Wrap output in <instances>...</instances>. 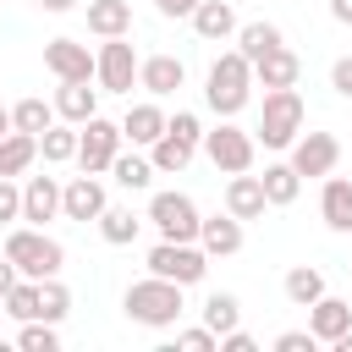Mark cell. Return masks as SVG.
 Here are the masks:
<instances>
[{"instance_id": "1", "label": "cell", "mask_w": 352, "mask_h": 352, "mask_svg": "<svg viewBox=\"0 0 352 352\" xmlns=\"http://www.w3.org/2000/svg\"><path fill=\"white\" fill-rule=\"evenodd\" d=\"M253 99V60L242 50H220L204 72V104L214 116H242Z\"/></svg>"}, {"instance_id": "2", "label": "cell", "mask_w": 352, "mask_h": 352, "mask_svg": "<svg viewBox=\"0 0 352 352\" xmlns=\"http://www.w3.org/2000/svg\"><path fill=\"white\" fill-rule=\"evenodd\" d=\"M182 292H187V286H176V280H165V275H143V280L126 286L121 308H126V319L143 324V330H170V324L182 319V308H187Z\"/></svg>"}, {"instance_id": "3", "label": "cell", "mask_w": 352, "mask_h": 352, "mask_svg": "<svg viewBox=\"0 0 352 352\" xmlns=\"http://www.w3.org/2000/svg\"><path fill=\"white\" fill-rule=\"evenodd\" d=\"M11 264H16V275H28V280H44V275H60L66 270V248L44 231V226H6V248H0Z\"/></svg>"}, {"instance_id": "4", "label": "cell", "mask_w": 352, "mask_h": 352, "mask_svg": "<svg viewBox=\"0 0 352 352\" xmlns=\"http://www.w3.org/2000/svg\"><path fill=\"white\" fill-rule=\"evenodd\" d=\"M308 126V104L297 88H264V104H258V126L253 138L264 148H292V138Z\"/></svg>"}, {"instance_id": "5", "label": "cell", "mask_w": 352, "mask_h": 352, "mask_svg": "<svg viewBox=\"0 0 352 352\" xmlns=\"http://www.w3.org/2000/svg\"><path fill=\"white\" fill-rule=\"evenodd\" d=\"M198 148H204V154H209V165H214V170H226V176L253 170V160H258V138H253L248 126H236V116H220V126H209Z\"/></svg>"}, {"instance_id": "6", "label": "cell", "mask_w": 352, "mask_h": 352, "mask_svg": "<svg viewBox=\"0 0 352 352\" xmlns=\"http://www.w3.org/2000/svg\"><path fill=\"white\" fill-rule=\"evenodd\" d=\"M138 50H132V33H121V38H99V50H94V82H99V94H132L138 88Z\"/></svg>"}, {"instance_id": "7", "label": "cell", "mask_w": 352, "mask_h": 352, "mask_svg": "<svg viewBox=\"0 0 352 352\" xmlns=\"http://www.w3.org/2000/svg\"><path fill=\"white\" fill-rule=\"evenodd\" d=\"M198 220H204L198 204L187 192H176V187L170 192H154L148 198V214H143V226H154L165 242H198Z\"/></svg>"}, {"instance_id": "8", "label": "cell", "mask_w": 352, "mask_h": 352, "mask_svg": "<svg viewBox=\"0 0 352 352\" xmlns=\"http://www.w3.org/2000/svg\"><path fill=\"white\" fill-rule=\"evenodd\" d=\"M148 275H165V280H176V286H198L204 275H209V253L198 248V242H154L148 248Z\"/></svg>"}, {"instance_id": "9", "label": "cell", "mask_w": 352, "mask_h": 352, "mask_svg": "<svg viewBox=\"0 0 352 352\" xmlns=\"http://www.w3.org/2000/svg\"><path fill=\"white\" fill-rule=\"evenodd\" d=\"M121 121H104V116H88L82 126H77V165L88 170V176H104L110 170V160L121 154Z\"/></svg>"}, {"instance_id": "10", "label": "cell", "mask_w": 352, "mask_h": 352, "mask_svg": "<svg viewBox=\"0 0 352 352\" xmlns=\"http://www.w3.org/2000/svg\"><path fill=\"white\" fill-rule=\"evenodd\" d=\"M286 160H292L297 176H308V182L319 176V182H324V176L341 165V138H336V132H297L292 148H286Z\"/></svg>"}, {"instance_id": "11", "label": "cell", "mask_w": 352, "mask_h": 352, "mask_svg": "<svg viewBox=\"0 0 352 352\" xmlns=\"http://www.w3.org/2000/svg\"><path fill=\"white\" fill-rule=\"evenodd\" d=\"M44 66L55 72V82H94V50L82 38H50Z\"/></svg>"}, {"instance_id": "12", "label": "cell", "mask_w": 352, "mask_h": 352, "mask_svg": "<svg viewBox=\"0 0 352 352\" xmlns=\"http://www.w3.org/2000/svg\"><path fill=\"white\" fill-rule=\"evenodd\" d=\"M110 204V192H104V182L99 176H72V182H60V220H99V209Z\"/></svg>"}, {"instance_id": "13", "label": "cell", "mask_w": 352, "mask_h": 352, "mask_svg": "<svg viewBox=\"0 0 352 352\" xmlns=\"http://www.w3.org/2000/svg\"><path fill=\"white\" fill-rule=\"evenodd\" d=\"M182 82H187L182 55H143V60H138V88H143L148 99H170Z\"/></svg>"}, {"instance_id": "14", "label": "cell", "mask_w": 352, "mask_h": 352, "mask_svg": "<svg viewBox=\"0 0 352 352\" xmlns=\"http://www.w3.org/2000/svg\"><path fill=\"white\" fill-rule=\"evenodd\" d=\"M22 220L28 226L60 220V182L55 176H22Z\"/></svg>"}, {"instance_id": "15", "label": "cell", "mask_w": 352, "mask_h": 352, "mask_svg": "<svg viewBox=\"0 0 352 352\" xmlns=\"http://www.w3.org/2000/svg\"><path fill=\"white\" fill-rule=\"evenodd\" d=\"M319 220L336 231V236H352V182L346 176H324V187H319Z\"/></svg>"}, {"instance_id": "16", "label": "cell", "mask_w": 352, "mask_h": 352, "mask_svg": "<svg viewBox=\"0 0 352 352\" xmlns=\"http://www.w3.org/2000/svg\"><path fill=\"white\" fill-rule=\"evenodd\" d=\"M264 209H270V198H264L258 176H253V170H236V176L226 182V214H236V220L248 226V220H264Z\"/></svg>"}, {"instance_id": "17", "label": "cell", "mask_w": 352, "mask_h": 352, "mask_svg": "<svg viewBox=\"0 0 352 352\" xmlns=\"http://www.w3.org/2000/svg\"><path fill=\"white\" fill-rule=\"evenodd\" d=\"M198 248H204L209 258L242 253V220H236V214H204V220H198Z\"/></svg>"}, {"instance_id": "18", "label": "cell", "mask_w": 352, "mask_h": 352, "mask_svg": "<svg viewBox=\"0 0 352 352\" xmlns=\"http://www.w3.org/2000/svg\"><path fill=\"white\" fill-rule=\"evenodd\" d=\"M308 330H314V341H336V336H346L352 330V302L346 297H319V302H308Z\"/></svg>"}, {"instance_id": "19", "label": "cell", "mask_w": 352, "mask_h": 352, "mask_svg": "<svg viewBox=\"0 0 352 352\" xmlns=\"http://www.w3.org/2000/svg\"><path fill=\"white\" fill-rule=\"evenodd\" d=\"M187 22H192V33H198L204 44H226V38L236 33V6H231V0H198Z\"/></svg>"}, {"instance_id": "20", "label": "cell", "mask_w": 352, "mask_h": 352, "mask_svg": "<svg viewBox=\"0 0 352 352\" xmlns=\"http://www.w3.org/2000/svg\"><path fill=\"white\" fill-rule=\"evenodd\" d=\"M297 77H302V60L286 44H275L270 55L253 60V88H297Z\"/></svg>"}, {"instance_id": "21", "label": "cell", "mask_w": 352, "mask_h": 352, "mask_svg": "<svg viewBox=\"0 0 352 352\" xmlns=\"http://www.w3.org/2000/svg\"><path fill=\"white\" fill-rule=\"evenodd\" d=\"M50 104H55V121L82 126L88 116H99V82H60Z\"/></svg>"}, {"instance_id": "22", "label": "cell", "mask_w": 352, "mask_h": 352, "mask_svg": "<svg viewBox=\"0 0 352 352\" xmlns=\"http://www.w3.org/2000/svg\"><path fill=\"white\" fill-rule=\"evenodd\" d=\"M160 132H165V110H160V99H143V104H132V110L121 116V138H126L132 148H148Z\"/></svg>"}, {"instance_id": "23", "label": "cell", "mask_w": 352, "mask_h": 352, "mask_svg": "<svg viewBox=\"0 0 352 352\" xmlns=\"http://www.w3.org/2000/svg\"><path fill=\"white\" fill-rule=\"evenodd\" d=\"M192 154H198V143H187V138H182V132H170V126L148 143V160H154V170H160V176H182V170L192 165Z\"/></svg>"}, {"instance_id": "24", "label": "cell", "mask_w": 352, "mask_h": 352, "mask_svg": "<svg viewBox=\"0 0 352 352\" xmlns=\"http://www.w3.org/2000/svg\"><path fill=\"white\" fill-rule=\"evenodd\" d=\"M154 176H160V170H154V160H148L143 148H132V154L121 148V154L110 160V182H116V187H126V192H148V187H154Z\"/></svg>"}, {"instance_id": "25", "label": "cell", "mask_w": 352, "mask_h": 352, "mask_svg": "<svg viewBox=\"0 0 352 352\" xmlns=\"http://www.w3.org/2000/svg\"><path fill=\"white\" fill-rule=\"evenodd\" d=\"M94 226H99V236H104L110 248H132L138 231H143V214H132V204H104Z\"/></svg>"}, {"instance_id": "26", "label": "cell", "mask_w": 352, "mask_h": 352, "mask_svg": "<svg viewBox=\"0 0 352 352\" xmlns=\"http://www.w3.org/2000/svg\"><path fill=\"white\" fill-rule=\"evenodd\" d=\"M88 33L94 38L132 33V0H88Z\"/></svg>"}, {"instance_id": "27", "label": "cell", "mask_w": 352, "mask_h": 352, "mask_svg": "<svg viewBox=\"0 0 352 352\" xmlns=\"http://www.w3.org/2000/svg\"><path fill=\"white\" fill-rule=\"evenodd\" d=\"M33 165H38V138L11 126V132L0 138V176H28Z\"/></svg>"}, {"instance_id": "28", "label": "cell", "mask_w": 352, "mask_h": 352, "mask_svg": "<svg viewBox=\"0 0 352 352\" xmlns=\"http://www.w3.org/2000/svg\"><path fill=\"white\" fill-rule=\"evenodd\" d=\"M258 187H264L270 209H286V204H297V192H302V176L292 170V160H275V165H264Z\"/></svg>"}, {"instance_id": "29", "label": "cell", "mask_w": 352, "mask_h": 352, "mask_svg": "<svg viewBox=\"0 0 352 352\" xmlns=\"http://www.w3.org/2000/svg\"><path fill=\"white\" fill-rule=\"evenodd\" d=\"M38 160L44 165H72L77 160V126L72 121H50L38 132Z\"/></svg>"}, {"instance_id": "30", "label": "cell", "mask_w": 352, "mask_h": 352, "mask_svg": "<svg viewBox=\"0 0 352 352\" xmlns=\"http://www.w3.org/2000/svg\"><path fill=\"white\" fill-rule=\"evenodd\" d=\"M231 38H236V50H242L248 60H258V55H270L275 44H286V33H280L275 22H236V33H231Z\"/></svg>"}, {"instance_id": "31", "label": "cell", "mask_w": 352, "mask_h": 352, "mask_svg": "<svg viewBox=\"0 0 352 352\" xmlns=\"http://www.w3.org/2000/svg\"><path fill=\"white\" fill-rule=\"evenodd\" d=\"M280 292H286V302H292V308H308V302H319V297H324V275H319L314 264H297V270H286Z\"/></svg>"}, {"instance_id": "32", "label": "cell", "mask_w": 352, "mask_h": 352, "mask_svg": "<svg viewBox=\"0 0 352 352\" xmlns=\"http://www.w3.org/2000/svg\"><path fill=\"white\" fill-rule=\"evenodd\" d=\"M204 324H209L214 336L236 330V324H242V297H236V292H209V297H204Z\"/></svg>"}, {"instance_id": "33", "label": "cell", "mask_w": 352, "mask_h": 352, "mask_svg": "<svg viewBox=\"0 0 352 352\" xmlns=\"http://www.w3.org/2000/svg\"><path fill=\"white\" fill-rule=\"evenodd\" d=\"M50 121H55V104H50V99H38V94H28V99H16V104H11V126H16V132H33V138H38Z\"/></svg>"}, {"instance_id": "34", "label": "cell", "mask_w": 352, "mask_h": 352, "mask_svg": "<svg viewBox=\"0 0 352 352\" xmlns=\"http://www.w3.org/2000/svg\"><path fill=\"white\" fill-rule=\"evenodd\" d=\"M0 314H11L16 324H22V319H38V280L16 275V280H11V292L0 297Z\"/></svg>"}, {"instance_id": "35", "label": "cell", "mask_w": 352, "mask_h": 352, "mask_svg": "<svg viewBox=\"0 0 352 352\" xmlns=\"http://www.w3.org/2000/svg\"><path fill=\"white\" fill-rule=\"evenodd\" d=\"M66 314H72V292H66V280H60V275H44V280H38V319L60 324Z\"/></svg>"}, {"instance_id": "36", "label": "cell", "mask_w": 352, "mask_h": 352, "mask_svg": "<svg viewBox=\"0 0 352 352\" xmlns=\"http://www.w3.org/2000/svg\"><path fill=\"white\" fill-rule=\"evenodd\" d=\"M16 346H22V352H60V330H55L50 319H22Z\"/></svg>"}, {"instance_id": "37", "label": "cell", "mask_w": 352, "mask_h": 352, "mask_svg": "<svg viewBox=\"0 0 352 352\" xmlns=\"http://www.w3.org/2000/svg\"><path fill=\"white\" fill-rule=\"evenodd\" d=\"M16 220H22V182L0 176V226H16Z\"/></svg>"}, {"instance_id": "38", "label": "cell", "mask_w": 352, "mask_h": 352, "mask_svg": "<svg viewBox=\"0 0 352 352\" xmlns=\"http://www.w3.org/2000/svg\"><path fill=\"white\" fill-rule=\"evenodd\" d=\"M176 346L182 352H220V336L209 324H192V330H176Z\"/></svg>"}, {"instance_id": "39", "label": "cell", "mask_w": 352, "mask_h": 352, "mask_svg": "<svg viewBox=\"0 0 352 352\" xmlns=\"http://www.w3.org/2000/svg\"><path fill=\"white\" fill-rule=\"evenodd\" d=\"M165 126H170V132H182L187 143H204V121H198L192 110H176V116H165Z\"/></svg>"}, {"instance_id": "40", "label": "cell", "mask_w": 352, "mask_h": 352, "mask_svg": "<svg viewBox=\"0 0 352 352\" xmlns=\"http://www.w3.org/2000/svg\"><path fill=\"white\" fill-rule=\"evenodd\" d=\"M319 341H314V330H280L275 336V352H314Z\"/></svg>"}, {"instance_id": "41", "label": "cell", "mask_w": 352, "mask_h": 352, "mask_svg": "<svg viewBox=\"0 0 352 352\" xmlns=\"http://www.w3.org/2000/svg\"><path fill=\"white\" fill-rule=\"evenodd\" d=\"M330 88H336L341 99H352V55H341V60H330Z\"/></svg>"}, {"instance_id": "42", "label": "cell", "mask_w": 352, "mask_h": 352, "mask_svg": "<svg viewBox=\"0 0 352 352\" xmlns=\"http://www.w3.org/2000/svg\"><path fill=\"white\" fill-rule=\"evenodd\" d=\"M253 346H258V341H253V336H248V330H242V324H236V330H226V336H220V352H253Z\"/></svg>"}, {"instance_id": "43", "label": "cell", "mask_w": 352, "mask_h": 352, "mask_svg": "<svg viewBox=\"0 0 352 352\" xmlns=\"http://www.w3.org/2000/svg\"><path fill=\"white\" fill-rule=\"evenodd\" d=\"M192 6H198V0H154L160 16H192Z\"/></svg>"}, {"instance_id": "44", "label": "cell", "mask_w": 352, "mask_h": 352, "mask_svg": "<svg viewBox=\"0 0 352 352\" xmlns=\"http://www.w3.org/2000/svg\"><path fill=\"white\" fill-rule=\"evenodd\" d=\"M38 11H50V16H66V11H77V0H33Z\"/></svg>"}, {"instance_id": "45", "label": "cell", "mask_w": 352, "mask_h": 352, "mask_svg": "<svg viewBox=\"0 0 352 352\" xmlns=\"http://www.w3.org/2000/svg\"><path fill=\"white\" fill-rule=\"evenodd\" d=\"M11 280H16V264H11V258H6V253H0V297H6V292H11Z\"/></svg>"}, {"instance_id": "46", "label": "cell", "mask_w": 352, "mask_h": 352, "mask_svg": "<svg viewBox=\"0 0 352 352\" xmlns=\"http://www.w3.org/2000/svg\"><path fill=\"white\" fill-rule=\"evenodd\" d=\"M330 16H336V22H346V28H352V0H330Z\"/></svg>"}, {"instance_id": "47", "label": "cell", "mask_w": 352, "mask_h": 352, "mask_svg": "<svg viewBox=\"0 0 352 352\" xmlns=\"http://www.w3.org/2000/svg\"><path fill=\"white\" fill-rule=\"evenodd\" d=\"M6 132H11V110L0 104V138H6Z\"/></svg>"}]
</instances>
